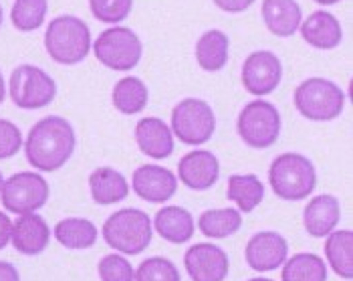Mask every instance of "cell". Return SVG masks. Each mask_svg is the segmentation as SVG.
<instances>
[{
	"label": "cell",
	"instance_id": "1",
	"mask_svg": "<svg viewBox=\"0 0 353 281\" xmlns=\"http://www.w3.org/2000/svg\"><path fill=\"white\" fill-rule=\"evenodd\" d=\"M25 144L28 164L39 172H54L61 170L75 152V130L61 115H47L39 119Z\"/></svg>",
	"mask_w": 353,
	"mask_h": 281
},
{
	"label": "cell",
	"instance_id": "2",
	"mask_svg": "<svg viewBox=\"0 0 353 281\" xmlns=\"http://www.w3.org/2000/svg\"><path fill=\"white\" fill-rule=\"evenodd\" d=\"M45 49L61 65H77L91 51V30L79 17L61 14L45 30Z\"/></svg>",
	"mask_w": 353,
	"mask_h": 281
},
{
	"label": "cell",
	"instance_id": "3",
	"mask_svg": "<svg viewBox=\"0 0 353 281\" xmlns=\"http://www.w3.org/2000/svg\"><path fill=\"white\" fill-rule=\"evenodd\" d=\"M272 193L283 200H305L317 186V172L313 162L295 152H285L272 160L269 168Z\"/></svg>",
	"mask_w": 353,
	"mask_h": 281
},
{
	"label": "cell",
	"instance_id": "4",
	"mask_svg": "<svg viewBox=\"0 0 353 281\" xmlns=\"http://www.w3.org/2000/svg\"><path fill=\"white\" fill-rule=\"evenodd\" d=\"M101 233L117 253L139 255L152 243V219L139 209H121L103 223Z\"/></svg>",
	"mask_w": 353,
	"mask_h": 281
},
{
	"label": "cell",
	"instance_id": "5",
	"mask_svg": "<svg viewBox=\"0 0 353 281\" xmlns=\"http://www.w3.org/2000/svg\"><path fill=\"white\" fill-rule=\"evenodd\" d=\"M295 108L311 122H331L345 108V93L323 77H309L295 89Z\"/></svg>",
	"mask_w": 353,
	"mask_h": 281
},
{
	"label": "cell",
	"instance_id": "6",
	"mask_svg": "<svg viewBox=\"0 0 353 281\" xmlns=\"http://www.w3.org/2000/svg\"><path fill=\"white\" fill-rule=\"evenodd\" d=\"M93 53L99 63L113 71H132L143 55V45L128 27L105 28L93 43Z\"/></svg>",
	"mask_w": 353,
	"mask_h": 281
},
{
	"label": "cell",
	"instance_id": "7",
	"mask_svg": "<svg viewBox=\"0 0 353 281\" xmlns=\"http://www.w3.org/2000/svg\"><path fill=\"white\" fill-rule=\"evenodd\" d=\"M236 132L250 148H271L281 136V113L271 101L254 99L246 104L245 110L239 113Z\"/></svg>",
	"mask_w": 353,
	"mask_h": 281
},
{
	"label": "cell",
	"instance_id": "8",
	"mask_svg": "<svg viewBox=\"0 0 353 281\" xmlns=\"http://www.w3.org/2000/svg\"><path fill=\"white\" fill-rule=\"evenodd\" d=\"M57 97L54 79L37 65H19L10 75V99L21 110H43Z\"/></svg>",
	"mask_w": 353,
	"mask_h": 281
},
{
	"label": "cell",
	"instance_id": "9",
	"mask_svg": "<svg viewBox=\"0 0 353 281\" xmlns=\"http://www.w3.org/2000/svg\"><path fill=\"white\" fill-rule=\"evenodd\" d=\"M172 134L188 146H200L216 132V115L204 99L188 97L172 110Z\"/></svg>",
	"mask_w": 353,
	"mask_h": 281
},
{
	"label": "cell",
	"instance_id": "10",
	"mask_svg": "<svg viewBox=\"0 0 353 281\" xmlns=\"http://www.w3.org/2000/svg\"><path fill=\"white\" fill-rule=\"evenodd\" d=\"M49 182L37 172H19L4 180L0 188L2 206L14 215L37 213L49 200Z\"/></svg>",
	"mask_w": 353,
	"mask_h": 281
},
{
	"label": "cell",
	"instance_id": "11",
	"mask_svg": "<svg viewBox=\"0 0 353 281\" xmlns=\"http://www.w3.org/2000/svg\"><path fill=\"white\" fill-rule=\"evenodd\" d=\"M283 79L281 59L272 51H254L243 65V85L248 93L263 97L272 93Z\"/></svg>",
	"mask_w": 353,
	"mask_h": 281
},
{
	"label": "cell",
	"instance_id": "12",
	"mask_svg": "<svg viewBox=\"0 0 353 281\" xmlns=\"http://www.w3.org/2000/svg\"><path fill=\"white\" fill-rule=\"evenodd\" d=\"M289 255L287 239L276 231H261L252 235L246 243L245 259L252 271H274L279 269Z\"/></svg>",
	"mask_w": 353,
	"mask_h": 281
},
{
	"label": "cell",
	"instance_id": "13",
	"mask_svg": "<svg viewBox=\"0 0 353 281\" xmlns=\"http://www.w3.org/2000/svg\"><path fill=\"white\" fill-rule=\"evenodd\" d=\"M184 267L192 281H224L230 261L224 249L212 243H196L184 255Z\"/></svg>",
	"mask_w": 353,
	"mask_h": 281
},
{
	"label": "cell",
	"instance_id": "14",
	"mask_svg": "<svg viewBox=\"0 0 353 281\" xmlns=\"http://www.w3.org/2000/svg\"><path fill=\"white\" fill-rule=\"evenodd\" d=\"M132 188L139 198L152 204H163L165 200H170L176 195L178 176L172 170L158 166V164H143L134 172Z\"/></svg>",
	"mask_w": 353,
	"mask_h": 281
},
{
	"label": "cell",
	"instance_id": "15",
	"mask_svg": "<svg viewBox=\"0 0 353 281\" xmlns=\"http://www.w3.org/2000/svg\"><path fill=\"white\" fill-rule=\"evenodd\" d=\"M178 178L190 191H208L220 178V162L208 150H194L178 164Z\"/></svg>",
	"mask_w": 353,
	"mask_h": 281
},
{
	"label": "cell",
	"instance_id": "16",
	"mask_svg": "<svg viewBox=\"0 0 353 281\" xmlns=\"http://www.w3.org/2000/svg\"><path fill=\"white\" fill-rule=\"evenodd\" d=\"M49 241H51V229L47 225V221L37 213L21 215L12 223L10 243L21 255H27V257L41 255L49 247Z\"/></svg>",
	"mask_w": 353,
	"mask_h": 281
},
{
	"label": "cell",
	"instance_id": "17",
	"mask_svg": "<svg viewBox=\"0 0 353 281\" xmlns=\"http://www.w3.org/2000/svg\"><path fill=\"white\" fill-rule=\"evenodd\" d=\"M136 142L148 158L163 160L174 154V134L160 117H143L136 124Z\"/></svg>",
	"mask_w": 353,
	"mask_h": 281
},
{
	"label": "cell",
	"instance_id": "18",
	"mask_svg": "<svg viewBox=\"0 0 353 281\" xmlns=\"http://www.w3.org/2000/svg\"><path fill=\"white\" fill-rule=\"evenodd\" d=\"M301 35L305 43H309L315 49L331 51L341 45L343 41V28L341 23L337 21L335 14L327 10H315L311 12L303 23H301Z\"/></svg>",
	"mask_w": 353,
	"mask_h": 281
},
{
	"label": "cell",
	"instance_id": "19",
	"mask_svg": "<svg viewBox=\"0 0 353 281\" xmlns=\"http://www.w3.org/2000/svg\"><path fill=\"white\" fill-rule=\"evenodd\" d=\"M341 219L339 200L333 195H319L311 198L303 211V225L305 231L315 239H325Z\"/></svg>",
	"mask_w": 353,
	"mask_h": 281
},
{
	"label": "cell",
	"instance_id": "20",
	"mask_svg": "<svg viewBox=\"0 0 353 281\" xmlns=\"http://www.w3.org/2000/svg\"><path fill=\"white\" fill-rule=\"evenodd\" d=\"M261 12L267 28L276 37H293L303 21L297 0H263Z\"/></svg>",
	"mask_w": 353,
	"mask_h": 281
},
{
	"label": "cell",
	"instance_id": "21",
	"mask_svg": "<svg viewBox=\"0 0 353 281\" xmlns=\"http://www.w3.org/2000/svg\"><path fill=\"white\" fill-rule=\"evenodd\" d=\"M89 191L99 206H108L125 200L130 195V184L119 170L101 166L89 174Z\"/></svg>",
	"mask_w": 353,
	"mask_h": 281
},
{
	"label": "cell",
	"instance_id": "22",
	"mask_svg": "<svg viewBox=\"0 0 353 281\" xmlns=\"http://www.w3.org/2000/svg\"><path fill=\"white\" fill-rule=\"evenodd\" d=\"M152 225L156 226V231L160 233L162 239H165L168 243H174V245L188 243L194 237V231H196L192 213L182 209V206H163V209H160L156 213V219Z\"/></svg>",
	"mask_w": 353,
	"mask_h": 281
},
{
	"label": "cell",
	"instance_id": "23",
	"mask_svg": "<svg viewBox=\"0 0 353 281\" xmlns=\"http://www.w3.org/2000/svg\"><path fill=\"white\" fill-rule=\"evenodd\" d=\"M325 259L329 267L343 280L353 278V231H331L325 237Z\"/></svg>",
	"mask_w": 353,
	"mask_h": 281
},
{
	"label": "cell",
	"instance_id": "24",
	"mask_svg": "<svg viewBox=\"0 0 353 281\" xmlns=\"http://www.w3.org/2000/svg\"><path fill=\"white\" fill-rule=\"evenodd\" d=\"M228 47H230V41H228L226 32H222L218 28L206 30L196 43L198 65L210 73H216L220 69H224V65L228 63Z\"/></svg>",
	"mask_w": 353,
	"mask_h": 281
},
{
	"label": "cell",
	"instance_id": "25",
	"mask_svg": "<svg viewBox=\"0 0 353 281\" xmlns=\"http://www.w3.org/2000/svg\"><path fill=\"white\" fill-rule=\"evenodd\" d=\"M97 226L93 225L87 219H79V217H69L63 219L54 225V239L73 251L79 249H91L97 243Z\"/></svg>",
	"mask_w": 353,
	"mask_h": 281
},
{
	"label": "cell",
	"instance_id": "26",
	"mask_svg": "<svg viewBox=\"0 0 353 281\" xmlns=\"http://www.w3.org/2000/svg\"><path fill=\"white\" fill-rule=\"evenodd\" d=\"M226 198L232 200L241 213H252L265 198V186L256 174H232L228 178Z\"/></svg>",
	"mask_w": 353,
	"mask_h": 281
},
{
	"label": "cell",
	"instance_id": "27",
	"mask_svg": "<svg viewBox=\"0 0 353 281\" xmlns=\"http://www.w3.org/2000/svg\"><path fill=\"white\" fill-rule=\"evenodd\" d=\"M111 101L117 112L125 113V115L139 113L141 110H145L150 101L148 85L139 77H121L111 91Z\"/></svg>",
	"mask_w": 353,
	"mask_h": 281
},
{
	"label": "cell",
	"instance_id": "28",
	"mask_svg": "<svg viewBox=\"0 0 353 281\" xmlns=\"http://www.w3.org/2000/svg\"><path fill=\"white\" fill-rule=\"evenodd\" d=\"M243 225V215L239 209H210L204 211L198 219V229L208 239H226Z\"/></svg>",
	"mask_w": 353,
	"mask_h": 281
},
{
	"label": "cell",
	"instance_id": "29",
	"mask_svg": "<svg viewBox=\"0 0 353 281\" xmlns=\"http://www.w3.org/2000/svg\"><path fill=\"white\" fill-rule=\"evenodd\" d=\"M283 265V281H327V265L319 255L297 253Z\"/></svg>",
	"mask_w": 353,
	"mask_h": 281
},
{
	"label": "cell",
	"instance_id": "30",
	"mask_svg": "<svg viewBox=\"0 0 353 281\" xmlns=\"http://www.w3.org/2000/svg\"><path fill=\"white\" fill-rule=\"evenodd\" d=\"M49 10V0H14L10 10V21L17 30L32 32L43 27Z\"/></svg>",
	"mask_w": 353,
	"mask_h": 281
},
{
	"label": "cell",
	"instance_id": "31",
	"mask_svg": "<svg viewBox=\"0 0 353 281\" xmlns=\"http://www.w3.org/2000/svg\"><path fill=\"white\" fill-rule=\"evenodd\" d=\"M134 281H182V278L174 261L165 257H150L136 269Z\"/></svg>",
	"mask_w": 353,
	"mask_h": 281
},
{
	"label": "cell",
	"instance_id": "32",
	"mask_svg": "<svg viewBox=\"0 0 353 281\" xmlns=\"http://www.w3.org/2000/svg\"><path fill=\"white\" fill-rule=\"evenodd\" d=\"M89 8L99 23L117 25L130 17L134 0H89Z\"/></svg>",
	"mask_w": 353,
	"mask_h": 281
},
{
	"label": "cell",
	"instance_id": "33",
	"mask_svg": "<svg viewBox=\"0 0 353 281\" xmlns=\"http://www.w3.org/2000/svg\"><path fill=\"white\" fill-rule=\"evenodd\" d=\"M97 273L101 281H134L136 269L123 255H105L99 259Z\"/></svg>",
	"mask_w": 353,
	"mask_h": 281
},
{
	"label": "cell",
	"instance_id": "34",
	"mask_svg": "<svg viewBox=\"0 0 353 281\" xmlns=\"http://www.w3.org/2000/svg\"><path fill=\"white\" fill-rule=\"evenodd\" d=\"M23 134L19 126L8 119H0V160H8L23 148Z\"/></svg>",
	"mask_w": 353,
	"mask_h": 281
},
{
	"label": "cell",
	"instance_id": "35",
	"mask_svg": "<svg viewBox=\"0 0 353 281\" xmlns=\"http://www.w3.org/2000/svg\"><path fill=\"white\" fill-rule=\"evenodd\" d=\"M220 10L236 14V12H245L246 8H250L256 0H212Z\"/></svg>",
	"mask_w": 353,
	"mask_h": 281
},
{
	"label": "cell",
	"instance_id": "36",
	"mask_svg": "<svg viewBox=\"0 0 353 281\" xmlns=\"http://www.w3.org/2000/svg\"><path fill=\"white\" fill-rule=\"evenodd\" d=\"M10 231H12V221L8 219L6 213L0 211V251L10 243Z\"/></svg>",
	"mask_w": 353,
	"mask_h": 281
},
{
	"label": "cell",
	"instance_id": "37",
	"mask_svg": "<svg viewBox=\"0 0 353 281\" xmlns=\"http://www.w3.org/2000/svg\"><path fill=\"white\" fill-rule=\"evenodd\" d=\"M0 281H21V275L12 263L0 261Z\"/></svg>",
	"mask_w": 353,
	"mask_h": 281
},
{
	"label": "cell",
	"instance_id": "38",
	"mask_svg": "<svg viewBox=\"0 0 353 281\" xmlns=\"http://www.w3.org/2000/svg\"><path fill=\"white\" fill-rule=\"evenodd\" d=\"M6 97V85H4V77H2V71H0V104L4 101Z\"/></svg>",
	"mask_w": 353,
	"mask_h": 281
},
{
	"label": "cell",
	"instance_id": "39",
	"mask_svg": "<svg viewBox=\"0 0 353 281\" xmlns=\"http://www.w3.org/2000/svg\"><path fill=\"white\" fill-rule=\"evenodd\" d=\"M317 4H323V6H331V4H337V2H341V0H315Z\"/></svg>",
	"mask_w": 353,
	"mask_h": 281
},
{
	"label": "cell",
	"instance_id": "40",
	"mask_svg": "<svg viewBox=\"0 0 353 281\" xmlns=\"http://www.w3.org/2000/svg\"><path fill=\"white\" fill-rule=\"evenodd\" d=\"M248 281H272V280H269V278H252V280H248Z\"/></svg>",
	"mask_w": 353,
	"mask_h": 281
},
{
	"label": "cell",
	"instance_id": "41",
	"mask_svg": "<svg viewBox=\"0 0 353 281\" xmlns=\"http://www.w3.org/2000/svg\"><path fill=\"white\" fill-rule=\"evenodd\" d=\"M2 184H4V178H2V172H0V188H2Z\"/></svg>",
	"mask_w": 353,
	"mask_h": 281
},
{
	"label": "cell",
	"instance_id": "42",
	"mask_svg": "<svg viewBox=\"0 0 353 281\" xmlns=\"http://www.w3.org/2000/svg\"><path fill=\"white\" fill-rule=\"evenodd\" d=\"M0 27H2V6H0Z\"/></svg>",
	"mask_w": 353,
	"mask_h": 281
}]
</instances>
